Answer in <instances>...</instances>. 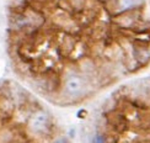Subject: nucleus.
I'll return each instance as SVG.
<instances>
[{
    "label": "nucleus",
    "mask_w": 150,
    "mask_h": 143,
    "mask_svg": "<svg viewBox=\"0 0 150 143\" xmlns=\"http://www.w3.org/2000/svg\"><path fill=\"white\" fill-rule=\"evenodd\" d=\"M134 4V0H121V6L123 9H127V8H130Z\"/></svg>",
    "instance_id": "obj_3"
},
{
    "label": "nucleus",
    "mask_w": 150,
    "mask_h": 143,
    "mask_svg": "<svg viewBox=\"0 0 150 143\" xmlns=\"http://www.w3.org/2000/svg\"><path fill=\"white\" fill-rule=\"evenodd\" d=\"M93 143H105V139H103V137H102V136L97 134L96 137L93 138Z\"/></svg>",
    "instance_id": "obj_4"
},
{
    "label": "nucleus",
    "mask_w": 150,
    "mask_h": 143,
    "mask_svg": "<svg viewBox=\"0 0 150 143\" xmlns=\"http://www.w3.org/2000/svg\"><path fill=\"white\" fill-rule=\"evenodd\" d=\"M83 86H84V82L83 79L78 75H71L69 79L67 80V84H65V88L67 91L69 92L70 95H76L79 92L83 90Z\"/></svg>",
    "instance_id": "obj_1"
},
{
    "label": "nucleus",
    "mask_w": 150,
    "mask_h": 143,
    "mask_svg": "<svg viewBox=\"0 0 150 143\" xmlns=\"http://www.w3.org/2000/svg\"><path fill=\"white\" fill-rule=\"evenodd\" d=\"M48 123V116L46 112H40L35 114V116L32 117V120H31V127H32L33 131H37V132H41L43 129L46 128Z\"/></svg>",
    "instance_id": "obj_2"
},
{
    "label": "nucleus",
    "mask_w": 150,
    "mask_h": 143,
    "mask_svg": "<svg viewBox=\"0 0 150 143\" xmlns=\"http://www.w3.org/2000/svg\"><path fill=\"white\" fill-rule=\"evenodd\" d=\"M54 143H68V141H67V139H64V138H60V139H57Z\"/></svg>",
    "instance_id": "obj_5"
}]
</instances>
